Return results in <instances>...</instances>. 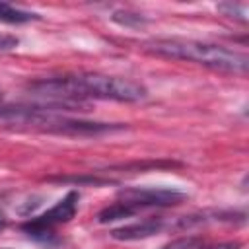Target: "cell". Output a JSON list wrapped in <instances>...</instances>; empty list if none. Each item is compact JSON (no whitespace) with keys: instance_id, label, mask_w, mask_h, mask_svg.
Returning a JSON list of instances; mask_svg holds the SVG:
<instances>
[{"instance_id":"cell-9","label":"cell","mask_w":249,"mask_h":249,"mask_svg":"<svg viewBox=\"0 0 249 249\" xmlns=\"http://www.w3.org/2000/svg\"><path fill=\"white\" fill-rule=\"evenodd\" d=\"M113 19L117 23H121V25H126V27H138V25H142L146 21L142 16L130 14V12H115L113 14Z\"/></svg>"},{"instance_id":"cell-10","label":"cell","mask_w":249,"mask_h":249,"mask_svg":"<svg viewBox=\"0 0 249 249\" xmlns=\"http://www.w3.org/2000/svg\"><path fill=\"white\" fill-rule=\"evenodd\" d=\"M198 243H200V239L187 237V239H179V241H175V243H171V245H167L163 249H195Z\"/></svg>"},{"instance_id":"cell-12","label":"cell","mask_w":249,"mask_h":249,"mask_svg":"<svg viewBox=\"0 0 249 249\" xmlns=\"http://www.w3.org/2000/svg\"><path fill=\"white\" fill-rule=\"evenodd\" d=\"M206 249H239V241H228V243H218L214 247H206Z\"/></svg>"},{"instance_id":"cell-14","label":"cell","mask_w":249,"mask_h":249,"mask_svg":"<svg viewBox=\"0 0 249 249\" xmlns=\"http://www.w3.org/2000/svg\"><path fill=\"white\" fill-rule=\"evenodd\" d=\"M0 101H2V91H0Z\"/></svg>"},{"instance_id":"cell-4","label":"cell","mask_w":249,"mask_h":249,"mask_svg":"<svg viewBox=\"0 0 249 249\" xmlns=\"http://www.w3.org/2000/svg\"><path fill=\"white\" fill-rule=\"evenodd\" d=\"M119 200L130 204L136 212L156 206H175L185 200V195L175 189H154V187H130L119 191Z\"/></svg>"},{"instance_id":"cell-6","label":"cell","mask_w":249,"mask_h":249,"mask_svg":"<svg viewBox=\"0 0 249 249\" xmlns=\"http://www.w3.org/2000/svg\"><path fill=\"white\" fill-rule=\"evenodd\" d=\"M41 16L35 12H27V10H19L14 8L8 2H0V21L2 23H27V21H35Z\"/></svg>"},{"instance_id":"cell-13","label":"cell","mask_w":249,"mask_h":249,"mask_svg":"<svg viewBox=\"0 0 249 249\" xmlns=\"http://www.w3.org/2000/svg\"><path fill=\"white\" fill-rule=\"evenodd\" d=\"M6 226V214L2 212V208H0V230Z\"/></svg>"},{"instance_id":"cell-8","label":"cell","mask_w":249,"mask_h":249,"mask_svg":"<svg viewBox=\"0 0 249 249\" xmlns=\"http://www.w3.org/2000/svg\"><path fill=\"white\" fill-rule=\"evenodd\" d=\"M218 10L224 14V16H230V18H235L239 21H247V6L245 4H233V2H226V4H218Z\"/></svg>"},{"instance_id":"cell-11","label":"cell","mask_w":249,"mask_h":249,"mask_svg":"<svg viewBox=\"0 0 249 249\" xmlns=\"http://www.w3.org/2000/svg\"><path fill=\"white\" fill-rule=\"evenodd\" d=\"M18 47V39L16 37H10V35H2L0 37V51H8V49H14Z\"/></svg>"},{"instance_id":"cell-1","label":"cell","mask_w":249,"mask_h":249,"mask_svg":"<svg viewBox=\"0 0 249 249\" xmlns=\"http://www.w3.org/2000/svg\"><path fill=\"white\" fill-rule=\"evenodd\" d=\"M29 89L51 103L80 105L84 99H111L134 103L148 95V89L130 78L99 72H80L56 78H43L29 84Z\"/></svg>"},{"instance_id":"cell-3","label":"cell","mask_w":249,"mask_h":249,"mask_svg":"<svg viewBox=\"0 0 249 249\" xmlns=\"http://www.w3.org/2000/svg\"><path fill=\"white\" fill-rule=\"evenodd\" d=\"M78 198H80V195H78L76 191H70V193H68L64 198H60L51 210H47L45 214L35 216V218H31L29 222H25V224L21 226V230H23L27 235H31V237H37V239L47 241L49 237H53L54 226L66 224V222H70V220L76 216Z\"/></svg>"},{"instance_id":"cell-5","label":"cell","mask_w":249,"mask_h":249,"mask_svg":"<svg viewBox=\"0 0 249 249\" xmlns=\"http://www.w3.org/2000/svg\"><path fill=\"white\" fill-rule=\"evenodd\" d=\"M161 230H163V220L161 218H146V220L126 224V226H121V228L113 230L111 237L119 239V241H138V239L152 237V235L160 233Z\"/></svg>"},{"instance_id":"cell-2","label":"cell","mask_w":249,"mask_h":249,"mask_svg":"<svg viewBox=\"0 0 249 249\" xmlns=\"http://www.w3.org/2000/svg\"><path fill=\"white\" fill-rule=\"evenodd\" d=\"M144 49L158 56L195 62L212 70L233 72V74H245L249 66V58L245 53L196 39H181V37L150 39L144 43Z\"/></svg>"},{"instance_id":"cell-7","label":"cell","mask_w":249,"mask_h":249,"mask_svg":"<svg viewBox=\"0 0 249 249\" xmlns=\"http://www.w3.org/2000/svg\"><path fill=\"white\" fill-rule=\"evenodd\" d=\"M134 214H136V210H134L130 204H126V202H123V200H117V202L105 206V208L97 214V222H99V224H107V222H115V220H121V218L134 216Z\"/></svg>"}]
</instances>
